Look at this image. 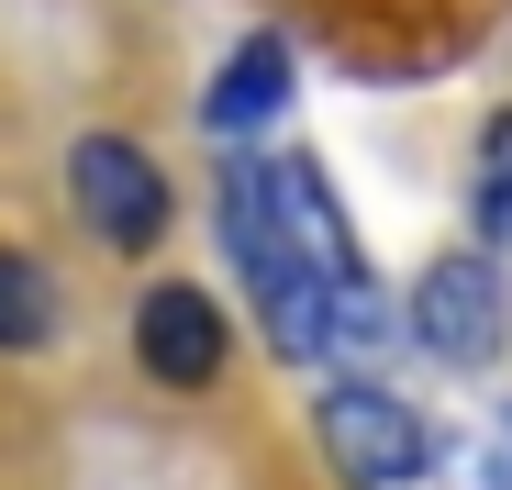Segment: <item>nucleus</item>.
<instances>
[{
	"label": "nucleus",
	"mask_w": 512,
	"mask_h": 490,
	"mask_svg": "<svg viewBox=\"0 0 512 490\" xmlns=\"http://www.w3.org/2000/svg\"><path fill=\"white\" fill-rule=\"evenodd\" d=\"M223 245H234V279L256 290V323H268V346L301 368V357H334V279L290 245L279 201H268V156H223Z\"/></svg>",
	"instance_id": "nucleus-1"
},
{
	"label": "nucleus",
	"mask_w": 512,
	"mask_h": 490,
	"mask_svg": "<svg viewBox=\"0 0 512 490\" xmlns=\"http://www.w3.org/2000/svg\"><path fill=\"white\" fill-rule=\"evenodd\" d=\"M67 212L90 245H112V257H145V245H167V223H179V190H167V168L134 145V134H78L67 145Z\"/></svg>",
	"instance_id": "nucleus-2"
},
{
	"label": "nucleus",
	"mask_w": 512,
	"mask_h": 490,
	"mask_svg": "<svg viewBox=\"0 0 512 490\" xmlns=\"http://www.w3.org/2000/svg\"><path fill=\"white\" fill-rule=\"evenodd\" d=\"M312 446H323V468L346 490H412L435 468V424H423L401 390H379V379H334L312 401Z\"/></svg>",
	"instance_id": "nucleus-3"
},
{
	"label": "nucleus",
	"mask_w": 512,
	"mask_h": 490,
	"mask_svg": "<svg viewBox=\"0 0 512 490\" xmlns=\"http://www.w3.org/2000/svg\"><path fill=\"white\" fill-rule=\"evenodd\" d=\"M412 346L423 357H446V368H490L501 357V335H512V279H501V257L490 245H457V257H435L412 279Z\"/></svg>",
	"instance_id": "nucleus-4"
},
{
	"label": "nucleus",
	"mask_w": 512,
	"mask_h": 490,
	"mask_svg": "<svg viewBox=\"0 0 512 490\" xmlns=\"http://www.w3.org/2000/svg\"><path fill=\"white\" fill-rule=\"evenodd\" d=\"M134 368H145L156 390H179V401L234 368V312L212 301V279H156V290L134 301Z\"/></svg>",
	"instance_id": "nucleus-5"
},
{
	"label": "nucleus",
	"mask_w": 512,
	"mask_h": 490,
	"mask_svg": "<svg viewBox=\"0 0 512 490\" xmlns=\"http://www.w3.org/2000/svg\"><path fill=\"white\" fill-rule=\"evenodd\" d=\"M268 201H279V223H290V245L334 279V290H368V257H357V223H346V201H334V179L312 168V156H268Z\"/></svg>",
	"instance_id": "nucleus-6"
},
{
	"label": "nucleus",
	"mask_w": 512,
	"mask_h": 490,
	"mask_svg": "<svg viewBox=\"0 0 512 490\" xmlns=\"http://www.w3.org/2000/svg\"><path fill=\"white\" fill-rule=\"evenodd\" d=\"M290 90H301V67H290V34H245V45L212 67V90H201V123H212L223 145H245V134H268V123L290 112Z\"/></svg>",
	"instance_id": "nucleus-7"
},
{
	"label": "nucleus",
	"mask_w": 512,
	"mask_h": 490,
	"mask_svg": "<svg viewBox=\"0 0 512 490\" xmlns=\"http://www.w3.org/2000/svg\"><path fill=\"white\" fill-rule=\"evenodd\" d=\"M468 223L490 257H512V112L479 123V156H468Z\"/></svg>",
	"instance_id": "nucleus-8"
},
{
	"label": "nucleus",
	"mask_w": 512,
	"mask_h": 490,
	"mask_svg": "<svg viewBox=\"0 0 512 490\" xmlns=\"http://www.w3.org/2000/svg\"><path fill=\"white\" fill-rule=\"evenodd\" d=\"M34 346H56V279L0 245V357H34Z\"/></svg>",
	"instance_id": "nucleus-9"
},
{
	"label": "nucleus",
	"mask_w": 512,
	"mask_h": 490,
	"mask_svg": "<svg viewBox=\"0 0 512 490\" xmlns=\"http://www.w3.org/2000/svg\"><path fill=\"white\" fill-rule=\"evenodd\" d=\"M501 424H512V413H501Z\"/></svg>",
	"instance_id": "nucleus-10"
}]
</instances>
